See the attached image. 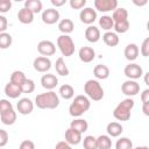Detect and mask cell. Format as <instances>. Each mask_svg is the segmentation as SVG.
I'll list each match as a JSON object with an SVG mask.
<instances>
[{
  "label": "cell",
  "mask_w": 149,
  "mask_h": 149,
  "mask_svg": "<svg viewBox=\"0 0 149 149\" xmlns=\"http://www.w3.org/2000/svg\"><path fill=\"white\" fill-rule=\"evenodd\" d=\"M35 105L41 109H55L59 106V95L55 91H47L35 97Z\"/></svg>",
  "instance_id": "cell-1"
},
{
  "label": "cell",
  "mask_w": 149,
  "mask_h": 149,
  "mask_svg": "<svg viewBox=\"0 0 149 149\" xmlns=\"http://www.w3.org/2000/svg\"><path fill=\"white\" fill-rule=\"evenodd\" d=\"M90 107H91L90 99L86 95L79 94V95H76L73 101L71 102V105L69 107V113L73 118H79L85 112H87L90 109Z\"/></svg>",
  "instance_id": "cell-2"
},
{
  "label": "cell",
  "mask_w": 149,
  "mask_h": 149,
  "mask_svg": "<svg viewBox=\"0 0 149 149\" xmlns=\"http://www.w3.org/2000/svg\"><path fill=\"white\" fill-rule=\"evenodd\" d=\"M134 105H135V102L132 98H126V99L121 100L114 108L113 116L118 121H128L130 119V113H132Z\"/></svg>",
  "instance_id": "cell-3"
},
{
  "label": "cell",
  "mask_w": 149,
  "mask_h": 149,
  "mask_svg": "<svg viewBox=\"0 0 149 149\" xmlns=\"http://www.w3.org/2000/svg\"><path fill=\"white\" fill-rule=\"evenodd\" d=\"M84 92L86 97L93 101H99L104 98V88L97 79H88L84 84Z\"/></svg>",
  "instance_id": "cell-4"
},
{
  "label": "cell",
  "mask_w": 149,
  "mask_h": 149,
  "mask_svg": "<svg viewBox=\"0 0 149 149\" xmlns=\"http://www.w3.org/2000/svg\"><path fill=\"white\" fill-rule=\"evenodd\" d=\"M57 47L61 51V54L65 57H70L74 54L76 45L70 35H59L57 38Z\"/></svg>",
  "instance_id": "cell-5"
},
{
  "label": "cell",
  "mask_w": 149,
  "mask_h": 149,
  "mask_svg": "<svg viewBox=\"0 0 149 149\" xmlns=\"http://www.w3.org/2000/svg\"><path fill=\"white\" fill-rule=\"evenodd\" d=\"M125 76L130 80H136L143 76V69L136 63H129L123 69Z\"/></svg>",
  "instance_id": "cell-6"
},
{
  "label": "cell",
  "mask_w": 149,
  "mask_h": 149,
  "mask_svg": "<svg viewBox=\"0 0 149 149\" xmlns=\"http://www.w3.org/2000/svg\"><path fill=\"white\" fill-rule=\"evenodd\" d=\"M121 92L125 95H127L128 98L134 97V95H136L140 92V84L136 80L128 79V80H126V81L122 83V85H121Z\"/></svg>",
  "instance_id": "cell-7"
},
{
  "label": "cell",
  "mask_w": 149,
  "mask_h": 149,
  "mask_svg": "<svg viewBox=\"0 0 149 149\" xmlns=\"http://www.w3.org/2000/svg\"><path fill=\"white\" fill-rule=\"evenodd\" d=\"M93 5H94V8L101 13H107L118 8L116 0H94Z\"/></svg>",
  "instance_id": "cell-8"
},
{
  "label": "cell",
  "mask_w": 149,
  "mask_h": 149,
  "mask_svg": "<svg viewBox=\"0 0 149 149\" xmlns=\"http://www.w3.org/2000/svg\"><path fill=\"white\" fill-rule=\"evenodd\" d=\"M33 66L35 69V71L37 72H42V73H47L50 69H51V61L49 57H44V56H38L34 59Z\"/></svg>",
  "instance_id": "cell-9"
},
{
  "label": "cell",
  "mask_w": 149,
  "mask_h": 149,
  "mask_svg": "<svg viewBox=\"0 0 149 149\" xmlns=\"http://www.w3.org/2000/svg\"><path fill=\"white\" fill-rule=\"evenodd\" d=\"M41 17L45 24H55L56 22L59 21L61 14H59L58 9H56V8H47L42 12Z\"/></svg>",
  "instance_id": "cell-10"
},
{
  "label": "cell",
  "mask_w": 149,
  "mask_h": 149,
  "mask_svg": "<svg viewBox=\"0 0 149 149\" xmlns=\"http://www.w3.org/2000/svg\"><path fill=\"white\" fill-rule=\"evenodd\" d=\"M79 19L83 23L92 26V23L97 20V10L92 7H84V9H81L79 13Z\"/></svg>",
  "instance_id": "cell-11"
},
{
  "label": "cell",
  "mask_w": 149,
  "mask_h": 149,
  "mask_svg": "<svg viewBox=\"0 0 149 149\" xmlns=\"http://www.w3.org/2000/svg\"><path fill=\"white\" fill-rule=\"evenodd\" d=\"M37 51L42 56L48 57V56H52L56 52V47H55V44L51 41L43 40V41L38 42V44H37Z\"/></svg>",
  "instance_id": "cell-12"
},
{
  "label": "cell",
  "mask_w": 149,
  "mask_h": 149,
  "mask_svg": "<svg viewBox=\"0 0 149 149\" xmlns=\"http://www.w3.org/2000/svg\"><path fill=\"white\" fill-rule=\"evenodd\" d=\"M16 108L20 114L28 115L34 109V102L29 98H21V99H19V101L16 104Z\"/></svg>",
  "instance_id": "cell-13"
},
{
  "label": "cell",
  "mask_w": 149,
  "mask_h": 149,
  "mask_svg": "<svg viewBox=\"0 0 149 149\" xmlns=\"http://www.w3.org/2000/svg\"><path fill=\"white\" fill-rule=\"evenodd\" d=\"M64 137H65V142L69 143L70 146H77L81 142L83 137H81V134L72 128H68L65 130V134H64Z\"/></svg>",
  "instance_id": "cell-14"
},
{
  "label": "cell",
  "mask_w": 149,
  "mask_h": 149,
  "mask_svg": "<svg viewBox=\"0 0 149 149\" xmlns=\"http://www.w3.org/2000/svg\"><path fill=\"white\" fill-rule=\"evenodd\" d=\"M41 84L45 90L52 91L58 85V78L52 73H45L41 78Z\"/></svg>",
  "instance_id": "cell-15"
},
{
  "label": "cell",
  "mask_w": 149,
  "mask_h": 149,
  "mask_svg": "<svg viewBox=\"0 0 149 149\" xmlns=\"http://www.w3.org/2000/svg\"><path fill=\"white\" fill-rule=\"evenodd\" d=\"M79 59L84 63H91L95 58V51L91 47H81L78 51Z\"/></svg>",
  "instance_id": "cell-16"
},
{
  "label": "cell",
  "mask_w": 149,
  "mask_h": 149,
  "mask_svg": "<svg viewBox=\"0 0 149 149\" xmlns=\"http://www.w3.org/2000/svg\"><path fill=\"white\" fill-rule=\"evenodd\" d=\"M101 35H100V29L95 26H88L85 29V38L90 42V43H97L100 40Z\"/></svg>",
  "instance_id": "cell-17"
},
{
  "label": "cell",
  "mask_w": 149,
  "mask_h": 149,
  "mask_svg": "<svg viewBox=\"0 0 149 149\" xmlns=\"http://www.w3.org/2000/svg\"><path fill=\"white\" fill-rule=\"evenodd\" d=\"M139 54H140V50H139L137 44H135V43L127 44L126 48H125V50H123V55H125L126 59L129 61V62L135 61L139 57Z\"/></svg>",
  "instance_id": "cell-18"
},
{
  "label": "cell",
  "mask_w": 149,
  "mask_h": 149,
  "mask_svg": "<svg viewBox=\"0 0 149 149\" xmlns=\"http://www.w3.org/2000/svg\"><path fill=\"white\" fill-rule=\"evenodd\" d=\"M106 132H107V135L112 139V137H119L121 135V133L123 132V127L120 122H116V121H112L107 125L106 127Z\"/></svg>",
  "instance_id": "cell-19"
},
{
  "label": "cell",
  "mask_w": 149,
  "mask_h": 149,
  "mask_svg": "<svg viewBox=\"0 0 149 149\" xmlns=\"http://www.w3.org/2000/svg\"><path fill=\"white\" fill-rule=\"evenodd\" d=\"M3 91H5V94H6L7 97H9L10 99H16V98H19V97L22 94L21 87H20L19 85H15V84L10 83V81H8V83L5 85Z\"/></svg>",
  "instance_id": "cell-20"
},
{
  "label": "cell",
  "mask_w": 149,
  "mask_h": 149,
  "mask_svg": "<svg viewBox=\"0 0 149 149\" xmlns=\"http://www.w3.org/2000/svg\"><path fill=\"white\" fill-rule=\"evenodd\" d=\"M74 29V23L71 19H62L58 21V30L63 35H69Z\"/></svg>",
  "instance_id": "cell-21"
},
{
  "label": "cell",
  "mask_w": 149,
  "mask_h": 149,
  "mask_svg": "<svg viewBox=\"0 0 149 149\" xmlns=\"http://www.w3.org/2000/svg\"><path fill=\"white\" fill-rule=\"evenodd\" d=\"M17 19H19V21H20L21 23H23V24H29V23H31V22L34 21V13L30 12L29 9L22 7V8L19 9V12H17Z\"/></svg>",
  "instance_id": "cell-22"
},
{
  "label": "cell",
  "mask_w": 149,
  "mask_h": 149,
  "mask_svg": "<svg viewBox=\"0 0 149 149\" xmlns=\"http://www.w3.org/2000/svg\"><path fill=\"white\" fill-rule=\"evenodd\" d=\"M93 74H94V77L97 78V80H98V79H100V80L107 79V78L109 77V69H108V66L105 65V64H98V65H95L94 69H93Z\"/></svg>",
  "instance_id": "cell-23"
},
{
  "label": "cell",
  "mask_w": 149,
  "mask_h": 149,
  "mask_svg": "<svg viewBox=\"0 0 149 149\" xmlns=\"http://www.w3.org/2000/svg\"><path fill=\"white\" fill-rule=\"evenodd\" d=\"M58 94L61 98L65 100H70L74 97V88L70 84H63L58 90Z\"/></svg>",
  "instance_id": "cell-24"
},
{
  "label": "cell",
  "mask_w": 149,
  "mask_h": 149,
  "mask_svg": "<svg viewBox=\"0 0 149 149\" xmlns=\"http://www.w3.org/2000/svg\"><path fill=\"white\" fill-rule=\"evenodd\" d=\"M70 128H72V129H74V130L79 132L80 134H83V133H85V132L87 130V128H88V123H87V121H86L85 119H80V118H78V119H74L73 121H71V123H70Z\"/></svg>",
  "instance_id": "cell-25"
},
{
  "label": "cell",
  "mask_w": 149,
  "mask_h": 149,
  "mask_svg": "<svg viewBox=\"0 0 149 149\" xmlns=\"http://www.w3.org/2000/svg\"><path fill=\"white\" fill-rule=\"evenodd\" d=\"M23 7L27 8V9H29L34 14H37V13H41L42 12L43 3H42L41 0H26Z\"/></svg>",
  "instance_id": "cell-26"
},
{
  "label": "cell",
  "mask_w": 149,
  "mask_h": 149,
  "mask_svg": "<svg viewBox=\"0 0 149 149\" xmlns=\"http://www.w3.org/2000/svg\"><path fill=\"white\" fill-rule=\"evenodd\" d=\"M102 41L108 47H115L119 44V36L118 34H115L114 31H106L104 35H102Z\"/></svg>",
  "instance_id": "cell-27"
},
{
  "label": "cell",
  "mask_w": 149,
  "mask_h": 149,
  "mask_svg": "<svg viewBox=\"0 0 149 149\" xmlns=\"http://www.w3.org/2000/svg\"><path fill=\"white\" fill-rule=\"evenodd\" d=\"M55 69H56V72L59 76H63V77H66L70 73V70H69L68 65L65 64V61H64L63 57H59V58L56 59V62H55Z\"/></svg>",
  "instance_id": "cell-28"
},
{
  "label": "cell",
  "mask_w": 149,
  "mask_h": 149,
  "mask_svg": "<svg viewBox=\"0 0 149 149\" xmlns=\"http://www.w3.org/2000/svg\"><path fill=\"white\" fill-rule=\"evenodd\" d=\"M0 120H1V122L3 125L10 126V125H13L16 121V112L12 108V109H9V111L0 114Z\"/></svg>",
  "instance_id": "cell-29"
},
{
  "label": "cell",
  "mask_w": 149,
  "mask_h": 149,
  "mask_svg": "<svg viewBox=\"0 0 149 149\" xmlns=\"http://www.w3.org/2000/svg\"><path fill=\"white\" fill-rule=\"evenodd\" d=\"M112 20L114 22H120V21H125V20H128V12L126 8L123 7H118L116 9L113 10V14H112Z\"/></svg>",
  "instance_id": "cell-30"
},
{
  "label": "cell",
  "mask_w": 149,
  "mask_h": 149,
  "mask_svg": "<svg viewBox=\"0 0 149 149\" xmlns=\"http://www.w3.org/2000/svg\"><path fill=\"white\" fill-rule=\"evenodd\" d=\"M112 139L108 135H100L97 137V149H111Z\"/></svg>",
  "instance_id": "cell-31"
},
{
  "label": "cell",
  "mask_w": 149,
  "mask_h": 149,
  "mask_svg": "<svg viewBox=\"0 0 149 149\" xmlns=\"http://www.w3.org/2000/svg\"><path fill=\"white\" fill-rule=\"evenodd\" d=\"M113 26H114V21L109 15H102L99 19V27L102 28L104 30L111 31V29H113Z\"/></svg>",
  "instance_id": "cell-32"
},
{
  "label": "cell",
  "mask_w": 149,
  "mask_h": 149,
  "mask_svg": "<svg viewBox=\"0 0 149 149\" xmlns=\"http://www.w3.org/2000/svg\"><path fill=\"white\" fill-rule=\"evenodd\" d=\"M26 79H27V77H26L24 72H22V71H20V70H15V71L12 72V74H10V80H9V81L13 83V84H15V85L21 86L22 83H23Z\"/></svg>",
  "instance_id": "cell-33"
},
{
  "label": "cell",
  "mask_w": 149,
  "mask_h": 149,
  "mask_svg": "<svg viewBox=\"0 0 149 149\" xmlns=\"http://www.w3.org/2000/svg\"><path fill=\"white\" fill-rule=\"evenodd\" d=\"M113 29L115 30V34H125L128 31L129 29V21L125 20V21H120V22H114Z\"/></svg>",
  "instance_id": "cell-34"
},
{
  "label": "cell",
  "mask_w": 149,
  "mask_h": 149,
  "mask_svg": "<svg viewBox=\"0 0 149 149\" xmlns=\"http://www.w3.org/2000/svg\"><path fill=\"white\" fill-rule=\"evenodd\" d=\"M13 37L8 33H0V49H7L12 45Z\"/></svg>",
  "instance_id": "cell-35"
},
{
  "label": "cell",
  "mask_w": 149,
  "mask_h": 149,
  "mask_svg": "<svg viewBox=\"0 0 149 149\" xmlns=\"http://www.w3.org/2000/svg\"><path fill=\"white\" fill-rule=\"evenodd\" d=\"M81 141L84 149H97V137L93 135H87Z\"/></svg>",
  "instance_id": "cell-36"
},
{
  "label": "cell",
  "mask_w": 149,
  "mask_h": 149,
  "mask_svg": "<svg viewBox=\"0 0 149 149\" xmlns=\"http://www.w3.org/2000/svg\"><path fill=\"white\" fill-rule=\"evenodd\" d=\"M115 149H133V142L128 137H120L115 143Z\"/></svg>",
  "instance_id": "cell-37"
},
{
  "label": "cell",
  "mask_w": 149,
  "mask_h": 149,
  "mask_svg": "<svg viewBox=\"0 0 149 149\" xmlns=\"http://www.w3.org/2000/svg\"><path fill=\"white\" fill-rule=\"evenodd\" d=\"M20 87H21V92H22V93H31V92H34V90H35V83H34L33 79L27 78V79L22 83V85H21Z\"/></svg>",
  "instance_id": "cell-38"
},
{
  "label": "cell",
  "mask_w": 149,
  "mask_h": 149,
  "mask_svg": "<svg viewBox=\"0 0 149 149\" xmlns=\"http://www.w3.org/2000/svg\"><path fill=\"white\" fill-rule=\"evenodd\" d=\"M139 50H140V52H141V55L143 57H148L149 56V37L143 40V42L141 44V48Z\"/></svg>",
  "instance_id": "cell-39"
},
{
  "label": "cell",
  "mask_w": 149,
  "mask_h": 149,
  "mask_svg": "<svg viewBox=\"0 0 149 149\" xmlns=\"http://www.w3.org/2000/svg\"><path fill=\"white\" fill-rule=\"evenodd\" d=\"M12 108H13V105H12V102L9 100L0 99V114L5 113V112H7V111H9Z\"/></svg>",
  "instance_id": "cell-40"
},
{
  "label": "cell",
  "mask_w": 149,
  "mask_h": 149,
  "mask_svg": "<svg viewBox=\"0 0 149 149\" xmlns=\"http://www.w3.org/2000/svg\"><path fill=\"white\" fill-rule=\"evenodd\" d=\"M69 5L72 9H83L86 5V0H70Z\"/></svg>",
  "instance_id": "cell-41"
},
{
  "label": "cell",
  "mask_w": 149,
  "mask_h": 149,
  "mask_svg": "<svg viewBox=\"0 0 149 149\" xmlns=\"http://www.w3.org/2000/svg\"><path fill=\"white\" fill-rule=\"evenodd\" d=\"M12 8L10 0H0V13H7Z\"/></svg>",
  "instance_id": "cell-42"
},
{
  "label": "cell",
  "mask_w": 149,
  "mask_h": 149,
  "mask_svg": "<svg viewBox=\"0 0 149 149\" xmlns=\"http://www.w3.org/2000/svg\"><path fill=\"white\" fill-rule=\"evenodd\" d=\"M8 143V133L5 129H0V148Z\"/></svg>",
  "instance_id": "cell-43"
},
{
  "label": "cell",
  "mask_w": 149,
  "mask_h": 149,
  "mask_svg": "<svg viewBox=\"0 0 149 149\" xmlns=\"http://www.w3.org/2000/svg\"><path fill=\"white\" fill-rule=\"evenodd\" d=\"M19 149H35V143L30 140H24L20 143Z\"/></svg>",
  "instance_id": "cell-44"
},
{
  "label": "cell",
  "mask_w": 149,
  "mask_h": 149,
  "mask_svg": "<svg viewBox=\"0 0 149 149\" xmlns=\"http://www.w3.org/2000/svg\"><path fill=\"white\" fill-rule=\"evenodd\" d=\"M7 27H8L7 17L0 14V33H5L6 29H7Z\"/></svg>",
  "instance_id": "cell-45"
},
{
  "label": "cell",
  "mask_w": 149,
  "mask_h": 149,
  "mask_svg": "<svg viewBox=\"0 0 149 149\" xmlns=\"http://www.w3.org/2000/svg\"><path fill=\"white\" fill-rule=\"evenodd\" d=\"M55 149H73L72 146H70L69 143H66L65 141H59L56 146H55Z\"/></svg>",
  "instance_id": "cell-46"
},
{
  "label": "cell",
  "mask_w": 149,
  "mask_h": 149,
  "mask_svg": "<svg viewBox=\"0 0 149 149\" xmlns=\"http://www.w3.org/2000/svg\"><path fill=\"white\" fill-rule=\"evenodd\" d=\"M141 101H142V104L143 102H148L149 101V88H146V90H143L142 91V93H141Z\"/></svg>",
  "instance_id": "cell-47"
},
{
  "label": "cell",
  "mask_w": 149,
  "mask_h": 149,
  "mask_svg": "<svg viewBox=\"0 0 149 149\" xmlns=\"http://www.w3.org/2000/svg\"><path fill=\"white\" fill-rule=\"evenodd\" d=\"M66 3V0H51V5L54 6V7H62L63 5H65Z\"/></svg>",
  "instance_id": "cell-48"
},
{
  "label": "cell",
  "mask_w": 149,
  "mask_h": 149,
  "mask_svg": "<svg viewBox=\"0 0 149 149\" xmlns=\"http://www.w3.org/2000/svg\"><path fill=\"white\" fill-rule=\"evenodd\" d=\"M142 112L144 115L149 116V101L148 102H143L142 104Z\"/></svg>",
  "instance_id": "cell-49"
},
{
  "label": "cell",
  "mask_w": 149,
  "mask_h": 149,
  "mask_svg": "<svg viewBox=\"0 0 149 149\" xmlns=\"http://www.w3.org/2000/svg\"><path fill=\"white\" fill-rule=\"evenodd\" d=\"M133 3L136 5V6H144V5L148 3V1H147V0H143V1H136V0H134Z\"/></svg>",
  "instance_id": "cell-50"
},
{
  "label": "cell",
  "mask_w": 149,
  "mask_h": 149,
  "mask_svg": "<svg viewBox=\"0 0 149 149\" xmlns=\"http://www.w3.org/2000/svg\"><path fill=\"white\" fill-rule=\"evenodd\" d=\"M143 76H144V84L146 85H149V72H146V73H143Z\"/></svg>",
  "instance_id": "cell-51"
},
{
  "label": "cell",
  "mask_w": 149,
  "mask_h": 149,
  "mask_svg": "<svg viewBox=\"0 0 149 149\" xmlns=\"http://www.w3.org/2000/svg\"><path fill=\"white\" fill-rule=\"evenodd\" d=\"M133 149H149V148H148L147 146H141V147L139 146V147H135V148H133Z\"/></svg>",
  "instance_id": "cell-52"
},
{
  "label": "cell",
  "mask_w": 149,
  "mask_h": 149,
  "mask_svg": "<svg viewBox=\"0 0 149 149\" xmlns=\"http://www.w3.org/2000/svg\"><path fill=\"white\" fill-rule=\"evenodd\" d=\"M0 149H2V148H0Z\"/></svg>",
  "instance_id": "cell-53"
}]
</instances>
